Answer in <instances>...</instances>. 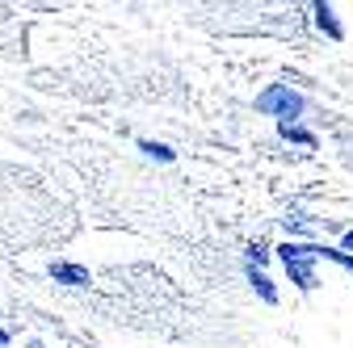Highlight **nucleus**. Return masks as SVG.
<instances>
[{
  "label": "nucleus",
  "instance_id": "nucleus-6",
  "mask_svg": "<svg viewBox=\"0 0 353 348\" xmlns=\"http://www.w3.org/2000/svg\"><path fill=\"white\" fill-rule=\"evenodd\" d=\"M278 135L290 139V143H303V147H316V135H307L303 126H278Z\"/></svg>",
  "mask_w": 353,
  "mask_h": 348
},
{
  "label": "nucleus",
  "instance_id": "nucleus-4",
  "mask_svg": "<svg viewBox=\"0 0 353 348\" xmlns=\"http://www.w3.org/2000/svg\"><path fill=\"white\" fill-rule=\"evenodd\" d=\"M51 277L63 285H88V269H80V265H51Z\"/></svg>",
  "mask_w": 353,
  "mask_h": 348
},
{
  "label": "nucleus",
  "instance_id": "nucleus-5",
  "mask_svg": "<svg viewBox=\"0 0 353 348\" xmlns=\"http://www.w3.org/2000/svg\"><path fill=\"white\" fill-rule=\"evenodd\" d=\"M248 285H252V290H256V294H261L265 302H270V307H274V302H278V290H274V281L265 277L261 269H252V265H248Z\"/></svg>",
  "mask_w": 353,
  "mask_h": 348
},
{
  "label": "nucleus",
  "instance_id": "nucleus-1",
  "mask_svg": "<svg viewBox=\"0 0 353 348\" xmlns=\"http://www.w3.org/2000/svg\"><path fill=\"white\" fill-rule=\"evenodd\" d=\"M278 260H282V269L286 277L299 285V290H316V243H303V239H286L278 243Z\"/></svg>",
  "mask_w": 353,
  "mask_h": 348
},
{
  "label": "nucleus",
  "instance_id": "nucleus-3",
  "mask_svg": "<svg viewBox=\"0 0 353 348\" xmlns=\"http://www.w3.org/2000/svg\"><path fill=\"white\" fill-rule=\"evenodd\" d=\"M312 13H316V25H320L332 42H341V38H345V25L336 21V9H332V5H324V0H320V5H316Z\"/></svg>",
  "mask_w": 353,
  "mask_h": 348
},
{
  "label": "nucleus",
  "instance_id": "nucleus-10",
  "mask_svg": "<svg viewBox=\"0 0 353 348\" xmlns=\"http://www.w3.org/2000/svg\"><path fill=\"white\" fill-rule=\"evenodd\" d=\"M5 340H9V336H5V331H0V344H5Z\"/></svg>",
  "mask_w": 353,
  "mask_h": 348
},
{
  "label": "nucleus",
  "instance_id": "nucleus-2",
  "mask_svg": "<svg viewBox=\"0 0 353 348\" xmlns=\"http://www.w3.org/2000/svg\"><path fill=\"white\" fill-rule=\"evenodd\" d=\"M303 93H294L290 84H270L265 93H256V109L278 118V126H294V118L303 113Z\"/></svg>",
  "mask_w": 353,
  "mask_h": 348
},
{
  "label": "nucleus",
  "instance_id": "nucleus-7",
  "mask_svg": "<svg viewBox=\"0 0 353 348\" xmlns=\"http://www.w3.org/2000/svg\"><path fill=\"white\" fill-rule=\"evenodd\" d=\"M139 151H148V155H152V160H160V164H172V147H164V143L143 139V143H139Z\"/></svg>",
  "mask_w": 353,
  "mask_h": 348
},
{
  "label": "nucleus",
  "instance_id": "nucleus-8",
  "mask_svg": "<svg viewBox=\"0 0 353 348\" xmlns=\"http://www.w3.org/2000/svg\"><path fill=\"white\" fill-rule=\"evenodd\" d=\"M248 260H252V269L265 265V260H270V248H265V243H252V248H248Z\"/></svg>",
  "mask_w": 353,
  "mask_h": 348
},
{
  "label": "nucleus",
  "instance_id": "nucleus-9",
  "mask_svg": "<svg viewBox=\"0 0 353 348\" xmlns=\"http://www.w3.org/2000/svg\"><path fill=\"white\" fill-rule=\"evenodd\" d=\"M341 252H345V256H353V231H345V239H341Z\"/></svg>",
  "mask_w": 353,
  "mask_h": 348
}]
</instances>
